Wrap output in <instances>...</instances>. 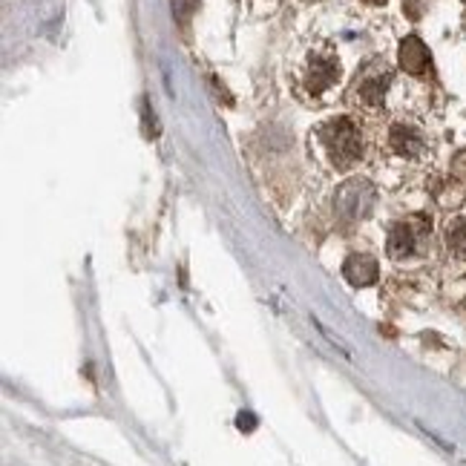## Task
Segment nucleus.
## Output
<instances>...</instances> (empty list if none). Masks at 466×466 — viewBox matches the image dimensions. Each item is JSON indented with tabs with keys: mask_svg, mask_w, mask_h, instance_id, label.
Listing matches in <instances>:
<instances>
[{
	"mask_svg": "<svg viewBox=\"0 0 466 466\" xmlns=\"http://www.w3.org/2000/svg\"><path fill=\"white\" fill-rule=\"evenodd\" d=\"M314 138L322 156L329 158V165L337 170H349L354 161H360L363 156L360 130H357V124L346 116H337V118H329L326 124H319Z\"/></svg>",
	"mask_w": 466,
	"mask_h": 466,
	"instance_id": "f257e3e1",
	"label": "nucleus"
},
{
	"mask_svg": "<svg viewBox=\"0 0 466 466\" xmlns=\"http://www.w3.org/2000/svg\"><path fill=\"white\" fill-rule=\"evenodd\" d=\"M237 426L242 429V432H254V429H257V418H254V411H239Z\"/></svg>",
	"mask_w": 466,
	"mask_h": 466,
	"instance_id": "f8f14e48",
	"label": "nucleus"
},
{
	"mask_svg": "<svg viewBox=\"0 0 466 466\" xmlns=\"http://www.w3.org/2000/svg\"><path fill=\"white\" fill-rule=\"evenodd\" d=\"M366 4H371V6H383L386 0H366Z\"/></svg>",
	"mask_w": 466,
	"mask_h": 466,
	"instance_id": "ddd939ff",
	"label": "nucleus"
},
{
	"mask_svg": "<svg viewBox=\"0 0 466 466\" xmlns=\"http://www.w3.org/2000/svg\"><path fill=\"white\" fill-rule=\"evenodd\" d=\"M446 245H450L455 257L466 259V219H455L446 228Z\"/></svg>",
	"mask_w": 466,
	"mask_h": 466,
	"instance_id": "1a4fd4ad",
	"label": "nucleus"
},
{
	"mask_svg": "<svg viewBox=\"0 0 466 466\" xmlns=\"http://www.w3.org/2000/svg\"><path fill=\"white\" fill-rule=\"evenodd\" d=\"M429 4H432V0H403V12L411 17V21H418V17H423L429 12Z\"/></svg>",
	"mask_w": 466,
	"mask_h": 466,
	"instance_id": "9b49d317",
	"label": "nucleus"
},
{
	"mask_svg": "<svg viewBox=\"0 0 466 466\" xmlns=\"http://www.w3.org/2000/svg\"><path fill=\"white\" fill-rule=\"evenodd\" d=\"M389 147L398 153L400 158H418L426 147L423 133L411 124H394L389 130Z\"/></svg>",
	"mask_w": 466,
	"mask_h": 466,
	"instance_id": "0eeeda50",
	"label": "nucleus"
},
{
	"mask_svg": "<svg viewBox=\"0 0 466 466\" xmlns=\"http://www.w3.org/2000/svg\"><path fill=\"white\" fill-rule=\"evenodd\" d=\"M196 9H199V0H173V15L178 17V24H187Z\"/></svg>",
	"mask_w": 466,
	"mask_h": 466,
	"instance_id": "9d476101",
	"label": "nucleus"
},
{
	"mask_svg": "<svg viewBox=\"0 0 466 466\" xmlns=\"http://www.w3.org/2000/svg\"><path fill=\"white\" fill-rule=\"evenodd\" d=\"M339 81V61L334 56H322L314 52L306 66V89L311 96H322L326 89H331Z\"/></svg>",
	"mask_w": 466,
	"mask_h": 466,
	"instance_id": "39448f33",
	"label": "nucleus"
},
{
	"mask_svg": "<svg viewBox=\"0 0 466 466\" xmlns=\"http://www.w3.org/2000/svg\"><path fill=\"white\" fill-rule=\"evenodd\" d=\"M391 84V69L383 61H371L363 66V73L357 76L354 93L360 98V104L366 106H380L386 98V89Z\"/></svg>",
	"mask_w": 466,
	"mask_h": 466,
	"instance_id": "20e7f679",
	"label": "nucleus"
},
{
	"mask_svg": "<svg viewBox=\"0 0 466 466\" xmlns=\"http://www.w3.org/2000/svg\"><path fill=\"white\" fill-rule=\"evenodd\" d=\"M398 61H400V69L415 78H423L429 73V66H432V56H429L426 44L418 38V35H409V38L400 41V49H398Z\"/></svg>",
	"mask_w": 466,
	"mask_h": 466,
	"instance_id": "423d86ee",
	"label": "nucleus"
},
{
	"mask_svg": "<svg viewBox=\"0 0 466 466\" xmlns=\"http://www.w3.org/2000/svg\"><path fill=\"white\" fill-rule=\"evenodd\" d=\"M374 205V187L366 178H349V182L334 193V213L343 222H360Z\"/></svg>",
	"mask_w": 466,
	"mask_h": 466,
	"instance_id": "7ed1b4c3",
	"label": "nucleus"
},
{
	"mask_svg": "<svg viewBox=\"0 0 466 466\" xmlns=\"http://www.w3.org/2000/svg\"><path fill=\"white\" fill-rule=\"evenodd\" d=\"M343 277L354 285V289H366V285H374L380 277V265L369 254H351L343 262Z\"/></svg>",
	"mask_w": 466,
	"mask_h": 466,
	"instance_id": "6e6552de",
	"label": "nucleus"
},
{
	"mask_svg": "<svg viewBox=\"0 0 466 466\" xmlns=\"http://www.w3.org/2000/svg\"><path fill=\"white\" fill-rule=\"evenodd\" d=\"M429 233H432V225H429L423 217H409L400 219L389 228V237H386V250L391 259H409L415 257L418 250L426 245Z\"/></svg>",
	"mask_w": 466,
	"mask_h": 466,
	"instance_id": "f03ea898",
	"label": "nucleus"
}]
</instances>
